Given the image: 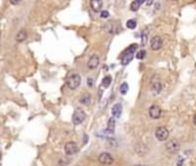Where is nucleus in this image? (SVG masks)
I'll use <instances>...</instances> for the list:
<instances>
[{
  "label": "nucleus",
  "mask_w": 196,
  "mask_h": 166,
  "mask_svg": "<svg viewBox=\"0 0 196 166\" xmlns=\"http://www.w3.org/2000/svg\"><path fill=\"white\" fill-rule=\"evenodd\" d=\"M193 124H194L196 126V114L194 115V119H193Z\"/></svg>",
  "instance_id": "cd10ccee"
},
{
  "label": "nucleus",
  "mask_w": 196,
  "mask_h": 166,
  "mask_svg": "<svg viewBox=\"0 0 196 166\" xmlns=\"http://www.w3.org/2000/svg\"><path fill=\"white\" fill-rule=\"evenodd\" d=\"M80 82H81V79L79 76V74L77 73H71L68 79H67V87L70 89V90H75L77 89L79 85H80Z\"/></svg>",
  "instance_id": "f257e3e1"
},
{
  "label": "nucleus",
  "mask_w": 196,
  "mask_h": 166,
  "mask_svg": "<svg viewBox=\"0 0 196 166\" xmlns=\"http://www.w3.org/2000/svg\"><path fill=\"white\" fill-rule=\"evenodd\" d=\"M135 166H147V165H135Z\"/></svg>",
  "instance_id": "7c9ffc66"
},
{
  "label": "nucleus",
  "mask_w": 196,
  "mask_h": 166,
  "mask_svg": "<svg viewBox=\"0 0 196 166\" xmlns=\"http://www.w3.org/2000/svg\"><path fill=\"white\" fill-rule=\"evenodd\" d=\"M135 152L138 153V155H140V156H144L147 152H148V149L142 145V144H139V148H138V145H137V148H135Z\"/></svg>",
  "instance_id": "a211bd4d"
},
{
  "label": "nucleus",
  "mask_w": 196,
  "mask_h": 166,
  "mask_svg": "<svg viewBox=\"0 0 196 166\" xmlns=\"http://www.w3.org/2000/svg\"><path fill=\"white\" fill-rule=\"evenodd\" d=\"M163 89V84H162V81L159 80V77L157 76H153L151 81H150V90L153 94L155 95H158Z\"/></svg>",
  "instance_id": "20e7f679"
},
{
  "label": "nucleus",
  "mask_w": 196,
  "mask_h": 166,
  "mask_svg": "<svg viewBox=\"0 0 196 166\" xmlns=\"http://www.w3.org/2000/svg\"><path fill=\"white\" fill-rule=\"evenodd\" d=\"M148 34H149V30L148 29H144L142 31V35H141V45L144 46L147 44V39H148Z\"/></svg>",
  "instance_id": "6ab92c4d"
},
{
  "label": "nucleus",
  "mask_w": 196,
  "mask_h": 166,
  "mask_svg": "<svg viewBox=\"0 0 196 166\" xmlns=\"http://www.w3.org/2000/svg\"><path fill=\"white\" fill-rule=\"evenodd\" d=\"M79 102H80L83 105H88L90 102H91V96H90V94H84L83 96L80 97Z\"/></svg>",
  "instance_id": "f3484780"
},
{
  "label": "nucleus",
  "mask_w": 196,
  "mask_h": 166,
  "mask_svg": "<svg viewBox=\"0 0 196 166\" xmlns=\"http://www.w3.org/2000/svg\"><path fill=\"white\" fill-rule=\"evenodd\" d=\"M148 113H149V117H150L151 119H158V118H161V115H162V110H161L159 106L153 105V106L149 107Z\"/></svg>",
  "instance_id": "1a4fd4ad"
},
{
  "label": "nucleus",
  "mask_w": 196,
  "mask_h": 166,
  "mask_svg": "<svg viewBox=\"0 0 196 166\" xmlns=\"http://www.w3.org/2000/svg\"><path fill=\"white\" fill-rule=\"evenodd\" d=\"M99 163L105 166L111 165L114 163V157L108 152H102L99 155Z\"/></svg>",
  "instance_id": "0eeeda50"
},
{
  "label": "nucleus",
  "mask_w": 196,
  "mask_h": 166,
  "mask_svg": "<svg viewBox=\"0 0 196 166\" xmlns=\"http://www.w3.org/2000/svg\"><path fill=\"white\" fill-rule=\"evenodd\" d=\"M87 85H88L90 88H92V87L94 85V79H92V77H88V79H87Z\"/></svg>",
  "instance_id": "393cba45"
},
{
  "label": "nucleus",
  "mask_w": 196,
  "mask_h": 166,
  "mask_svg": "<svg viewBox=\"0 0 196 166\" xmlns=\"http://www.w3.org/2000/svg\"><path fill=\"white\" fill-rule=\"evenodd\" d=\"M26 37H28L26 31L24 30V29H22V30H20V31L16 34V42H18V43H23V42L26 39Z\"/></svg>",
  "instance_id": "2eb2a0df"
},
{
  "label": "nucleus",
  "mask_w": 196,
  "mask_h": 166,
  "mask_svg": "<svg viewBox=\"0 0 196 166\" xmlns=\"http://www.w3.org/2000/svg\"><path fill=\"white\" fill-rule=\"evenodd\" d=\"M110 83H111V76H105L102 80V85L105 88H108L110 85Z\"/></svg>",
  "instance_id": "4be33fe9"
},
{
  "label": "nucleus",
  "mask_w": 196,
  "mask_h": 166,
  "mask_svg": "<svg viewBox=\"0 0 196 166\" xmlns=\"http://www.w3.org/2000/svg\"><path fill=\"white\" fill-rule=\"evenodd\" d=\"M162 46H163V41H162V38L159 36H155V37L151 38V41H150V47H151V50L158 51Z\"/></svg>",
  "instance_id": "9b49d317"
},
{
  "label": "nucleus",
  "mask_w": 196,
  "mask_h": 166,
  "mask_svg": "<svg viewBox=\"0 0 196 166\" xmlns=\"http://www.w3.org/2000/svg\"><path fill=\"white\" fill-rule=\"evenodd\" d=\"M101 17H102V19H107V17H109V13H108L107 11H102V12H101Z\"/></svg>",
  "instance_id": "a878e982"
},
{
  "label": "nucleus",
  "mask_w": 196,
  "mask_h": 166,
  "mask_svg": "<svg viewBox=\"0 0 196 166\" xmlns=\"http://www.w3.org/2000/svg\"><path fill=\"white\" fill-rule=\"evenodd\" d=\"M139 4H144V2H146V0H137Z\"/></svg>",
  "instance_id": "c85d7f7f"
},
{
  "label": "nucleus",
  "mask_w": 196,
  "mask_h": 166,
  "mask_svg": "<svg viewBox=\"0 0 196 166\" xmlns=\"http://www.w3.org/2000/svg\"><path fill=\"white\" fill-rule=\"evenodd\" d=\"M85 119H86L85 112L81 110V109L77 107V109L75 110V112H74V114H72V124L78 126V124H83Z\"/></svg>",
  "instance_id": "7ed1b4c3"
},
{
  "label": "nucleus",
  "mask_w": 196,
  "mask_h": 166,
  "mask_svg": "<svg viewBox=\"0 0 196 166\" xmlns=\"http://www.w3.org/2000/svg\"><path fill=\"white\" fill-rule=\"evenodd\" d=\"M118 26L115 22H108L107 24H105V29L107 30V32L109 34H117L118 32Z\"/></svg>",
  "instance_id": "ddd939ff"
},
{
  "label": "nucleus",
  "mask_w": 196,
  "mask_h": 166,
  "mask_svg": "<svg viewBox=\"0 0 196 166\" xmlns=\"http://www.w3.org/2000/svg\"><path fill=\"white\" fill-rule=\"evenodd\" d=\"M151 4H153V1H151V0H148V1H147V5H151Z\"/></svg>",
  "instance_id": "c756f323"
},
{
  "label": "nucleus",
  "mask_w": 196,
  "mask_h": 166,
  "mask_svg": "<svg viewBox=\"0 0 196 166\" xmlns=\"http://www.w3.org/2000/svg\"><path fill=\"white\" fill-rule=\"evenodd\" d=\"M64 151L68 156H72V155H75V153H77V152H78V145H77V143H76V142H72V141H71V142H68L64 145Z\"/></svg>",
  "instance_id": "6e6552de"
},
{
  "label": "nucleus",
  "mask_w": 196,
  "mask_h": 166,
  "mask_svg": "<svg viewBox=\"0 0 196 166\" xmlns=\"http://www.w3.org/2000/svg\"><path fill=\"white\" fill-rule=\"evenodd\" d=\"M126 27L129 28V29H134V28L137 27V21L135 20H129L126 22Z\"/></svg>",
  "instance_id": "b1692460"
},
{
  "label": "nucleus",
  "mask_w": 196,
  "mask_h": 166,
  "mask_svg": "<svg viewBox=\"0 0 196 166\" xmlns=\"http://www.w3.org/2000/svg\"><path fill=\"white\" fill-rule=\"evenodd\" d=\"M115 124H116V120H115V117H113V118H110L109 119V121H108V127H107V129H108V132L109 133H114V130H115Z\"/></svg>",
  "instance_id": "dca6fc26"
},
{
  "label": "nucleus",
  "mask_w": 196,
  "mask_h": 166,
  "mask_svg": "<svg viewBox=\"0 0 196 166\" xmlns=\"http://www.w3.org/2000/svg\"><path fill=\"white\" fill-rule=\"evenodd\" d=\"M122 110H123V106H122V104H115L114 106H113V110H111V113H113V117H115V118H119L120 115H122Z\"/></svg>",
  "instance_id": "4468645a"
},
{
  "label": "nucleus",
  "mask_w": 196,
  "mask_h": 166,
  "mask_svg": "<svg viewBox=\"0 0 196 166\" xmlns=\"http://www.w3.org/2000/svg\"><path fill=\"white\" fill-rule=\"evenodd\" d=\"M140 5H141V4H139L137 0H134V1L131 4V11H132V12H137V11L140 8Z\"/></svg>",
  "instance_id": "412c9836"
},
{
  "label": "nucleus",
  "mask_w": 196,
  "mask_h": 166,
  "mask_svg": "<svg viewBox=\"0 0 196 166\" xmlns=\"http://www.w3.org/2000/svg\"><path fill=\"white\" fill-rule=\"evenodd\" d=\"M147 55V52L144 51V50H140V51H138V53H137V59H139V60H142L144 59V57Z\"/></svg>",
  "instance_id": "5701e85b"
},
{
  "label": "nucleus",
  "mask_w": 196,
  "mask_h": 166,
  "mask_svg": "<svg viewBox=\"0 0 196 166\" xmlns=\"http://www.w3.org/2000/svg\"><path fill=\"white\" fill-rule=\"evenodd\" d=\"M169 135H170L169 129H168L166 127H164V126L158 127V128L156 129V132H155V136H156V138L159 141V142H164V141H166V140L169 138Z\"/></svg>",
  "instance_id": "39448f33"
},
{
  "label": "nucleus",
  "mask_w": 196,
  "mask_h": 166,
  "mask_svg": "<svg viewBox=\"0 0 196 166\" xmlns=\"http://www.w3.org/2000/svg\"><path fill=\"white\" fill-rule=\"evenodd\" d=\"M90 4H91V8L93 9V12L95 13L102 12V6H103L102 0H91Z\"/></svg>",
  "instance_id": "f8f14e48"
},
{
  "label": "nucleus",
  "mask_w": 196,
  "mask_h": 166,
  "mask_svg": "<svg viewBox=\"0 0 196 166\" xmlns=\"http://www.w3.org/2000/svg\"><path fill=\"white\" fill-rule=\"evenodd\" d=\"M119 90H120V94H122V95H126V94L129 92V84H127L126 82L122 83Z\"/></svg>",
  "instance_id": "aec40b11"
},
{
  "label": "nucleus",
  "mask_w": 196,
  "mask_h": 166,
  "mask_svg": "<svg viewBox=\"0 0 196 166\" xmlns=\"http://www.w3.org/2000/svg\"><path fill=\"white\" fill-rule=\"evenodd\" d=\"M9 1H11V4H12V5H18L21 0H9Z\"/></svg>",
  "instance_id": "bb28decb"
},
{
  "label": "nucleus",
  "mask_w": 196,
  "mask_h": 166,
  "mask_svg": "<svg viewBox=\"0 0 196 166\" xmlns=\"http://www.w3.org/2000/svg\"><path fill=\"white\" fill-rule=\"evenodd\" d=\"M165 149H166V151L169 152V153L174 155V153L179 152V150H180V144H179V142H178L177 140H170V141H168V143H166V145H165Z\"/></svg>",
  "instance_id": "423d86ee"
},
{
  "label": "nucleus",
  "mask_w": 196,
  "mask_h": 166,
  "mask_svg": "<svg viewBox=\"0 0 196 166\" xmlns=\"http://www.w3.org/2000/svg\"><path fill=\"white\" fill-rule=\"evenodd\" d=\"M99 65H100V58L96 54H93L87 61V67L90 69H96Z\"/></svg>",
  "instance_id": "9d476101"
},
{
  "label": "nucleus",
  "mask_w": 196,
  "mask_h": 166,
  "mask_svg": "<svg viewBox=\"0 0 196 166\" xmlns=\"http://www.w3.org/2000/svg\"><path fill=\"white\" fill-rule=\"evenodd\" d=\"M137 47H138V45H137V44H132L130 47L125 51V53H124L123 57H122V65H123V66L129 65L131 61H132V59H133V54H134V52L137 51Z\"/></svg>",
  "instance_id": "f03ea898"
}]
</instances>
